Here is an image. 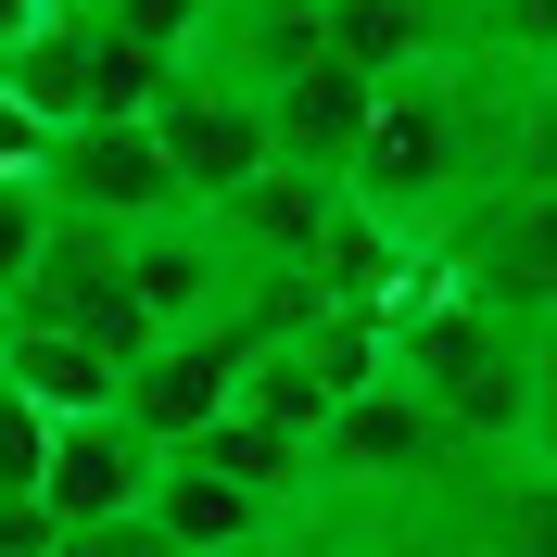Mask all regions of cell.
Wrapping results in <instances>:
<instances>
[{"label": "cell", "mask_w": 557, "mask_h": 557, "mask_svg": "<svg viewBox=\"0 0 557 557\" xmlns=\"http://www.w3.org/2000/svg\"><path fill=\"white\" fill-rule=\"evenodd\" d=\"M532 190H545V76H507L444 38L431 64L368 89V139L343 165V203L393 253L444 267L494 203H532Z\"/></svg>", "instance_id": "1"}, {"label": "cell", "mask_w": 557, "mask_h": 557, "mask_svg": "<svg viewBox=\"0 0 557 557\" xmlns=\"http://www.w3.org/2000/svg\"><path fill=\"white\" fill-rule=\"evenodd\" d=\"M381 381L406 393L456 456H557V368L545 317H507L482 292H444L418 267V292L381 317Z\"/></svg>", "instance_id": "2"}, {"label": "cell", "mask_w": 557, "mask_h": 557, "mask_svg": "<svg viewBox=\"0 0 557 557\" xmlns=\"http://www.w3.org/2000/svg\"><path fill=\"white\" fill-rule=\"evenodd\" d=\"M456 469H469V456H456L393 381H368V393H343V406L317 418V444H305V507H444Z\"/></svg>", "instance_id": "3"}, {"label": "cell", "mask_w": 557, "mask_h": 557, "mask_svg": "<svg viewBox=\"0 0 557 557\" xmlns=\"http://www.w3.org/2000/svg\"><path fill=\"white\" fill-rule=\"evenodd\" d=\"M152 89H165V64H152V51H127L114 26H89V0L38 13L13 51H0V102L26 114L38 139H51V127H127Z\"/></svg>", "instance_id": "4"}, {"label": "cell", "mask_w": 557, "mask_h": 557, "mask_svg": "<svg viewBox=\"0 0 557 557\" xmlns=\"http://www.w3.org/2000/svg\"><path fill=\"white\" fill-rule=\"evenodd\" d=\"M139 139H152V165H165V190L190 215H215L242 177H267V102H242L203 64H165V89L139 102Z\"/></svg>", "instance_id": "5"}, {"label": "cell", "mask_w": 557, "mask_h": 557, "mask_svg": "<svg viewBox=\"0 0 557 557\" xmlns=\"http://www.w3.org/2000/svg\"><path fill=\"white\" fill-rule=\"evenodd\" d=\"M26 203L51 215V228H102V242H127V228H152V215H190L165 190V165H152V139L127 127H51L26 152Z\"/></svg>", "instance_id": "6"}, {"label": "cell", "mask_w": 557, "mask_h": 557, "mask_svg": "<svg viewBox=\"0 0 557 557\" xmlns=\"http://www.w3.org/2000/svg\"><path fill=\"white\" fill-rule=\"evenodd\" d=\"M0 305H13V330L89 343L102 368H139V355H152V330H139V305H127V278H114V242H102V228H38L26 278H13Z\"/></svg>", "instance_id": "7"}, {"label": "cell", "mask_w": 557, "mask_h": 557, "mask_svg": "<svg viewBox=\"0 0 557 557\" xmlns=\"http://www.w3.org/2000/svg\"><path fill=\"white\" fill-rule=\"evenodd\" d=\"M114 278H127V305H139L152 343H165V330H203V317H228L253 292L203 215H152V228H127V242H114Z\"/></svg>", "instance_id": "8"}, {"label": "cell", "mask_w": 557, "mask_h": 557, "mask_svg": "<svg viewBox=\"0 0 557 557\" xmlns=\"http://www.w3.org/2000/svg\"><path fill=\"white\" fill-rule=\"evenodd\" d=\"M330 215H343V190H330V177H278V165H267V177H242L203 228L228 242V267H242V278H292V292H317Z\"/></svg>", "instance_id": "9"}, {"label": "cell", "mask_w": 557, "mask_h": 557, "mask_svg": "<svg viewBox=\"0 0 557 557\" xmlns=\"http://www.w3.org/2000/svg\"><path fill=\"white\" fill-rule=\"evenodd\" d=\"M139 494H152V444H139L127 418H64L51 431V456H38V520H51V545L64 532H102V520H127Z\"/></svg>", "instance_id": "10"}, {"label": "cell", "mask_w": 557, "mask_h": 557, "mask_svg": "<svg viewBox=\"0 0 557 557\" xmlns=\"http://www.w3.org/2000/svg\"><path fill=\"white\" fill-rule=\"evenodd\" d=\"M355 139H368V76H343L330 51H317L305 76H278V89H267V165H278V177H330V190H343Z\"/></svg>", "instance_id": "11"}, {"label": "cell", "mask_w": 557, "mask_h": 557, "mask_svg": "<svg viewBox=\"0 0 557 557\" xmlns=\"http://www.w3.org/2000/svg\"><path fill=\"white\" fill-rule=\"evenodd\" d=\"M177 64H203V76H228L242 102H267L278 76H305V64H317V0H215L203 38H190Z\"/></svg>", "instance_id": "12"}, {"label": "cell", "mask_w": 557, "mask_h": 557, "mask_svg": "<svg viewBox=\"0 0 557 557\" xmlns=\"http://www.w3.org/2000/svg\"><path fill=\"white\" fill-rule=\"evenodd\" d=\"M444 38H456L444 0H317V51H330L343 76H368V89L406 76V64H431Z\"/></svg>", "instance_id": "13"}, {"label": "cell", "mask_w": 557, "mask_h": 557, "mask_svg": "<svg viewBox=\"0 0 557 557\" xmlns=\"http://www.w3.org/2000/svg\"><path fill=\"white\" fill-rule=\"evenodd\" d=\"M0 381L26 393V406L51 418V431H64V418H102L127 368H102L89 343H51V330H13V343H0Z\"/></svg>", "instance_id": "14"}, {"label": "cell", "mask_w": 557, "mask_h": 557, "mask_svg": "<svg viewBox=\"0 0 557 557\" xmlns=\"http://www.w3.org/2000/svg\"><path fill=\"white\" fill-rule=\"evenodd\" d=\"M292 557H456L444 507H305Z\"/></svg>", "instance_id": "15"}, {"label": "cell", "mask_w": 557, "mask_h": 557, "mask_svg": "<svg viewBox=\"0 0 557 557\" xmlns=\"http://www.w3.org/2000/svg\"><path fill=\"white\" fill-rule=\"evenodd\" d=\"M203 13L215 0H89V26H114L127 51H152V64H177V51L203 38Z\"/></svg>", "instance_id": "16"}, {"label": "cell", "mask_w": 557, "mask_h": 557, "mask_svg": "<svg viewBox=\"0 0 557 557\" xmlns=\"http://www.w3.org/2000/svg\"><path fill=\"white\" fill-rule=\"evenodd\" d=\"M38 456H51V418L0 381V494H38Z\"/></svg>", "instance_id": "17"}, {"label": "cell", "mask_w": 557, "mask_h": 557, "mask_svg": "<svg viewBox=\"0 0 557 557\" xmlns=\"http://www.w3.org/2000/svg\"><path fill=\"white\" fill-rule=\"evenodd\" d=\"M38 228H51V215L26 203V177H0V292H13V278H26V253H38Z\"/></svg>", "instance_id": "18"}, {"label": "cell", "mask_w": 557, "mask_h": 557, "mask_svg": "<svg viewBox=\"0 0 557 557\" xmlns=\"http://www.w3.org/2000/svg\"><path fill=\"white\" fill-rule=\"evenodd\" d=\"M51 557H165V545H152V520L127 507V520H102V532H64Z\"/></svg>", "instance_id": "19"}, {"label": "cell", "mask_w": 557, "mask_h": 557, "mask_svg": "<svg viewBox=\"0 0 557 557\" xmlns=\"http://www.w3.org/2000/svg\"><path fill=\"white\" fill-rule=\"evenodd\" d=\"M0 557H51V520H38V494H0Z\"/></svg>", "instance_id": "20"}, {"label": "cell", "mask_w": 557, "mask_h": 557, "mask_svg": "<svg viewBox=\"0 0 557 557\" xmlns=\"http://www.w3.org/2000/svg\"><path fill=\"white\" fill-rule=\"evenodd\" d=\"M26 152H38V127H26L13 102H0V177H26Z\"/></svg>", "instance_id": "21"}, {"label": "cell", "mask_w": 557, "mask_h": 557, "mask_svg": "<svg viewBox=\"0 0 557 557\" xmlns=\"http://www.w3.org/2000/svg\"><path fill=\"white\" fill-rule=\"evenodd\" d=\"M253 557H292V532H278V545H253Z\"/></svg>", "instance_id": "22"}, {"label": "cell", "mask_w": 557, "mask_h": 557, "mask_svg": "<svg viewBox=\"0 0 557 557\" xmlns=\"http://www.w3.org/2000/svg\"><path fill=\"white\" fill-rule=\"evenodd\" d=\"M0 343H13V305H0Z\"/></svg>", "instance_id": "23"}, {"label": "cell", "mask_w": 557, "mask_h": 557, "mask_svg": "<svg viewBox=\"0 0 557 557\" xmlns=\"http://www.w3.org/2000/svg\"><path fill=\"white\" fill-rule=\"evenodd\" d=\"M444 13H469V0H444Z\"/></svg>", "instance_id": "24"}]
</instances>
